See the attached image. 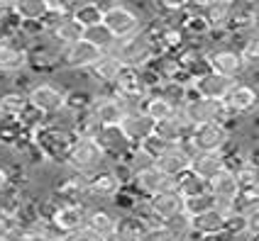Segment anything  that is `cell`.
<instances>
[{
  "label": "cell",
  "instance_id": "6da1fadb",
  "mask_svg": "<svg viewBox=\"0 0 259 241\" xmlns=\"http://www.w3.org/2000/svg\"><path fill=\"white\" fill-rule=\"evenodd\" d=\"M29 134H32L34 146L39 149L44 163H57V166H64L66 154H69L73 139H76V137L71 134V129L57 127V125H52V122L42 119V122L32 129Z\"/></svg>",
  "mask_w": 259,
  "mask_h": 241
},
{
  "label": "cell",
  "instance_id": "7a4b0ae2",
  "mask_svg": "<svg viewBox=\"0 0 259 241\" xmlns=\"http://www.w3.org/2000/svg\"><path fill=\"white\" fill-rule=\"evenodd\" d=\"M113 51L120 56V61H122L125 66H132V69L147 66V64L159 54L154 42L149 39V34H147L144 29H137L135 34H130L125 39H117Z\"/></svg>",
  "mask_w": 259,
  "mask_h": 241
},
{
  "label": "cell",
  "instance_id": "3957f363",
  "mask_svg": "<svg viewBox=\"0 0 259 241\" xmlns=\"http://www.w3.org/2000/svg\"><path fill=\"white\" fill-rule=\"evenodd\" d=\"M181 114L186 117V122L193 125H205V122H225L228 119V110L223 105V100H210V98H201L191 90L188 85V98L181 105Z\"/></svg>",
  "mask_w": 259,
  "mask_h": 241
},
{
  "label": "cell",
  "instance_id": "277c9868",
  "mask_svg": "<svg viewBox=\"0 0 259 241\" xmlns=\"http://www.w3.org/2000/svg\"><path fill=\"white\" fill-rule=\"evenodd\" d=\"M103 163H108V161H105V154L96 139H73L71 149L66 154V161H64L66 168H71L73 173H81V175L103 166Z\"/></svg>",
  "mask_w": 259,
  "mask_h": 241
},
{
  "label": "cell",
  "instance_id": "5b68a950",
  "mask_svg": "<svg viewBox=\"0 0 259 241\" xmlns=\"http://www.w3.org/2000/svg\"><path fill=\"white\" fill-rule=\"evenodd\" d=\"M83 178V190H86V200H108L120 190V178L115 175V170L110 163H103L98 168L88 170L81 175Z\"/></svg>",
  "mask_w": 259,
  "mask_h": 241
},
{
  "label": "cell",
  "instance_id": "8992f818",
  "mask_svg": "<svg viewBox=\"0 0 259 241\" xmlns=\"http://www.w3.org/2000/svg\"><path fill=\"white\" fill-rule=\"evenodd\" d=\"M232 134L223 122H205V125H193L188 134L186 146L191 151H220Z\"/></svg>",
  "mask_w": 259,
  "mask_h": 241
},
{
  "label": "cell",
  "instance_id": "52a82bcc",
  "mask_svg": "<svg viewBox=\"0 0 259 241\" xmlns=\"http://www.w3.org/2000/svg\"><path fill=\"white\" fill-rule=\"evenodd\" d=\"M101 56H103L101 49L81 37V39L64 44L59 49V66L61 69H71V71H88Z\"/></svg>",
  "mask_w": 259,
  "mask_h": 241
},
{
  "label": "cell",
  "instance_id": "ba28073f",
  "mask_svg": "<svg viewBox=\"0 0 259 241\" xmlns=\"http://www.w3.org/2000/svg\"><path fill=\"white\" fill-rule=\"evenodd\" d=\"M101 22L110 29V34H113L115 39H125L130 34H135L137 29H142L140 15L135 13L130 5H125V3H117L113 8H108V10L103 13Z\"/></svg>",
  "mask_w": 259,
  "mask_h": 241
},
{
  "label": "cell",
  "instance_id": "9c48e42d",
  "mask_svg": "<svg viewBox=\"0 0 259 241\" xmlns=\"http://www.w3.org/2000/svg\"><path fill=\"white\" fill-rule=\"evenodd\" d=\"M86 214H88V205H83V202H57V210L52 214L47 229L52 234H61L64 236V234H69L73 229L83 227L86 224Z\"/></svg>",
  "mask_w": 259,
  "mask_h": 241
},
{
  "label": "cell",
  "instance_id": "30bf717a",
  "mask_svg": "<svg viewBox=\"0 0 259 241\" xmlns=\"http://www.w3.org/2000/svg\"><path fill=\"white\" fill-rule=\"evenodd\" d=\"M103 88H105L103 93H96V100H93V105H91V114L98 119V125H101V127L120 125L127 110H125L122 100L113 93V88H110V85H103Z\"/></svg>",
  "mask_w": 259,
  "mask_h": 241
},
{
  "label": "cell",
  "instance_id": "8fae6325",
  "mask_svg": "<svg viewBox=\"0 0 259 241\" xmlns=\"http://www.w3.org/2000/svg\"><path fill=\"white\" fill-rule=\"evenodd\" d=\"M27 105L39 114H54L64 107V90L54 83H34L27 90Z\"/></svg>",
  "mask_w": 259,
  "mask_h": 241
},
{
  "label": "cell",
  "instance_id": "7c38bea8",
  "mask_svg": "<svg viewBox=\"0 0 259 241\" xmlns=\"http://www.w3.org/2000/svg\"><path fill=\"white\" fill-rule=\"evenodd\" d=\"M205 64L208 71H215L220 76H230V78H240L245 73L242 58L232 46H215L205 54Z\"/></svg>",
  "mask_w": 259,
  "mask_h": 241
},
{
  "label": "cell",
  "instance_id": "4fadbf2b",
  "mask_svg": "<svg viewBox=\"0 0 259 241\" xmlns=\"http://www.w3.org/2000/svg\"><path fill=\"white\" fill-rule=\"evenodd\" d=\"M257 27V0H228V32H249Z\"/></svg>",
  "mask_w": 259,
  "mask_h": 241
},
{
  "label": "cell",
  "instance_id": "5bb4252c",
  "mask_svg": "<svg viewBox=\"0 0 259 241\" xmlns=\"http://www.w3.org/2000/svg\"><path fill=\"white\" fill-rule=\"evenodd\" d=\"M223 105L230 114H237V117H245V114L254 112L257 110V90L249 83H242L240 78L235 81L228 95L223 98Z\"/></svg>",
  "mask_w": 259,
  "mask_h": 241
},
{
  "label": "cell",
  "instance_id": "9a60e30c",
  "mask_svg": "<svg viewBox=\"0 0 259 241\" xmlns=\"http://www.w3.org/2000/svg\"><path fill=\"white\" fill-rule=\"evenodd\" d=\"M237 78H230V76H220L215 71H205L201 76H196L191 81V90L201 98H210V100H223L228 95L232 85H235Z\"/></svg>",
  "mask_w": 259,
  "mask_h": 241
},
{
  "label": "cell",
  "instance_id": "2e32d148",
  "mask_svg": "<svg viewBox=\"0 0 259 241\" xmlns=\"http://www.w3.org/2000/svg\"><path fill=\"white\" fill-rule=\"evenodd\" d=\"M96 142L101 144V149H103V154H105V161H108V163H117L120 158L125 156V151L132 146V144L125 139L120 125L101 127L98 134H96Z\"/></svg>",
  "mask_w": 259,
  "mask_h": 241
},
{
  "label": "cell",
  "instance_id": "e0dca14e",
  "mask_svg": "<svg viewBox=\"0 0 259 241\" xmlns=\"http://www.w3.org/2000/svg\"><path fill=\"white\" fill-rule=\"evenodd\" d=\"M147 207H149V214H152V222H164L166 217L184 210V198L174 188H166V190H161L157 195H149L147 198Z\"/></svg>",
  "mask_w": 259,
  "mask_h": 241
},
{
  "label": "cell",
  "instance_id": "ac0fdd59",
  "mask_svg": "<svg viewBox=\"0 0 259 241\" xmlns=\"http://www.w3.org/2000/svg\"><path fill=\"white\" fill-rule=\"evenodd\" d=\"M154 134H159L169 146H179V144L188 142L191 134V125L186 122V117L181 114V110H176L171 117H164L154 125Z\"/></svg>",
  "mask_w": 259,
  "mask_h": 241
},
{
  "label": "cell",
  "instance_id": "d6986e66",
  "mask_svg": "<svg viewBox=\"0 0 259 241\" xmlns=\"http://www.w3.org/2000/svg\"><path fill=\"white\" fill-rule=\"evenodd\" d=\"M130 183L137 188V193H140L142 198H149V195H157V193L166 190V188H174V180L169 175H164L154 163L147 166V168H142L140 173H135Z\"/></svg>",
  "mask_w": 259,
  "mask_h": 241
},
{
  "label": "cell",
  "instance_id": "ffe728a7",
  "mask_svg": "<svg viewBox=\"0 0 259 241\" xmlns=\"http://www.w3.org/2000/svg\"><path fill=\"white\" fill-rule=\"evenodd\" d=\"M154 125H157V122H154L152 117H147L142 110H127L125 117H122V122H120V129H122L125 139H127L132 146H137L144 137H149V134L154 132Z\"/></svg>",
  "mask_w": 259,
  "mask_h": 241
},
{
  "label": "cell",
  "instance_id": "44dd1931",
  "mask_svg": "<svg viewBox=\"0 0 259 241\" xmlns=\"http://www.w3.org/2000/svg\"><path fill=\"white\" fill-rule=\"evenodd\" d=\"M27 66V44H22L17 37L0 42V71L17 73Z\"/></svg>",
  "mask_w": 259,
  "mask_h": 241
},
{
  "label": "cell",
  "instance_id": "7402d4cb",
  "mask_svg": "<svg viewBox=\"0 0 259 241\" xmlns=\"http://www.w3.org/2000/svg\"><path fill=\"white\" fill-rule=\"evenodd\" d=\"M223 224H225V214L215 210V207H210V210H205L201 214H193L188 241H201L205 236H210V234H218V231H223Z\"/></svg>",
  "mask_w": 259,
  "mask_h": 241
},
{
  "label": "cell",
  "instance_id": "603a6c76",
  "mask_svg": "<svg viewBox=\"0 0 259 241\" xmlns=\"http://www.w3.org/2000/svg\"><path fill=\"white\" fill-rule=\"evenodd\" d=\"M188 158H191V149H188L186 144L166 146V151L159 158H154V166H157L164 175L174 178L176 173H181L184 168H188Z\"/></svg>",
  "mask_w": 259,
  "mask_h": 241
},
{
  "label": "cell",
  "instance_id": "cb8c5ba5",
  "mask_svg": "<svg viewBox=\"0 0 259 241\" xmlns=\"http://www.w3.org/2000/svg\"><path fill=\"white\" fill-rule=\"evenodd\" d=\"M188 168L193 170L196 175H201L203 180L208 183L215 173H220V170L225 168V163H223L220 151H191Z\"/></svg>",
  "mask_w": 259,
  "mask_h": 241
},
{
  "label": "cell",
  "instance_id": "d4e9b609",
  "mask_svg": "<svg viewBox=\"0 0 259 241\" xmlns=\"http://www.w3.org/2000/svg\"><path fill=\"white\" fill-rule=\"evenodd\" d=\"M81 34H83V27L73 20L71 15H59L57 20L52 22V27L47 29V37H49L52 42H57L59 46L81 39Z\"/></svg>",
  "mask_w": 259,
  "mask_h": 241
},
{
  "label": "cell",
  "instance_id": "484cf974",
  "mask_svg": "<svg viewBox=\"0 0 259 241\" xmlns=\"http://www.w3.org/2000/svg\"><path fill=\"white\" fill-rule=\"evenodd\" d=\"M122 61L117 56L115 51H103V56L88 69V73L98 81L101 85H113V81L117 78V73L122 71Z\"/></svg>",
  "mask_w": 259,
  "mask_h": 241
},
{
  "label": "cell",
  "instance_id": "4316f807",
  "mask_svg": "<svg viewBox=\"0 0 259 241\" xmlns=\"http://www.w3.org/2000/svg\"><path fill=\"white\" fill-rule=\"evenodd\" d=\"M208 193L215 200H235L240 193V183L235 178V173L228 168H223L208 180Z\"/></svg>",
  "mask_w": 259,
  "mask_h": 241
},
{
  "label": "cell",
  "instance_id": "83f0119b",
  "mask_svg": "<svg viewBox=\"0 0 259 241\" xmlns=\"http://www.w3.org/2000/svg\"><path fill=\"white\" fill-rule=\"evenodd\" d=\"M115 224H117V212L115 210H105V207H88V214H86V227H91L96 234H110L115 231Z\"/></svg>",
  "mask_w": 259,
  "mask_h": 241
},
{
  "label": "cell",
  "instance_id": "f1b7e54d",
  "mask_svg": "<svg viewBox=\"0 0 259 241\" xmlns=\"http://www.w3.org/2000/svg\"><path fill=\"white\" fill-rule=\"evenodd\" d=\"M171 180H174V190H176L181 198L198 195V193H203V190H208V183L203 180L201 175H196L191 168H184L181 173H176Z\"/></svg>",
  "mask_w": 259,
  "mask_h": 241
},
{
  "label": "cell",
  "instance_id": "f546056e",
  "mask_svg": "<svg viewBox=\"0 0 259 241\" xmlns=\"http://www.w3.org/2000/svg\"><path fill=\"white\" fill-rule=\"evenodd\" d=\"M13 13L20 22H42L49 8L44 0H15Z\"/></svg>",
  "mask_w": 259,
  "mask_h": 241
},
{
  "label": "cell",
  "instance_id": "4dcf8cb0",
  "mask_svg": "<svg viewBox=\"0 0 259 241\" xmlns=\"http://www.w3.org/2000/svg\"><path fill=\"white\" fill-rule=\"evenodd\" d=\"M152 222H147L144 217H137V214L132 212H120L117 214V224H115V231H120L122 236H127L132 241H140L147 227H149Z\"/></svg>",
  "mask_w": 259,
  "mask_h": 241
},
{
  "label": "cell",
  "instance_id": "1f68e13d",
  "mask_svg": "<svg viewBox=\"0 0 259 241\" xmlns=\"http://www.w3.org/2000/svg\"><path fill=\"white\" fill-rule=\"evenodd\" d=\"M140 110H142L147 117H152L154 122L164 119V117H171V114L176 112V107H174V105L164 98V95H159V93H149V95L142 100Z\"/></svg>",
  "mask_w": 259,
  "mask_h": 241
},
{
  "label": "cell",
  "instance_id": "d6a6232c",
  "mask_svg": "<svg viewBox=\"0 0 259 241\" xmlns=\"http://www.w3.org/2000/svg\"><path fill=\"white\" fill-rule=\"evenodd\" d=\"M25 110H27V93L25 90L10 88V90L0 93V117H5V114L20 117Z\"/></svg>",
  "mask_w": 259,
  "mask_h": 241
},
{
  "label": "cell",
  "instance_id": "836d02e7",
  "mask_svg": "<svg viewBox=\"0 0 259 241\" xmlns=\"http://www.w3.org/2000/svg\"><path fill=\"white\" fill-rule=\"evenodd\" d=\"M27 132L29 129H25V125L20 122V117H13V114L0 117V146L13 149L15 142H17L22 134H27Z\"/></svg>",
  "mask_w": 259,
  "mask_h": 241
},
{
  "label": "cell",
  "instance_id": "e575fe53",
  "mask_svg": "<svg viewBox=\"0 0 259 241\" xmlns=\"http://www.w3.org/2000/svg\"><path fill=\"white\" fill-rule=\"evenodd\" d=\"M86 42H91L93 46H98L101 51H113L115 49L117 39L110 34V29L105 27L103 22H98V25H91V27H83V34H81Z\"/></svg>",
  "mask_w": 259,
  "mask_h": 241
},
{
  "label": "cell",
  "instance_id": "d590c367",
  "mask_svg": "<svg viewBox=\"0 0 259 241\" xmlns=\"http://www.w3.org/2000/svg\"><path fill=\"white\" fill-rule=\"evenodd\" d=\"M203 15V20L208 22L210 29H225V22H228V0H218V3H208L198 8Z\"/></svg>",
  "mask_w": 259,
  "mask_h": 241
},
{
  "label": "cell",
  "instance_id": "8d00e7d4",
  "mask_svg": "<svg viewBox=\"0 0 259 241\" xmlns=\"http://www.w3.org/2000/svg\"><path fill=\"white\" fill-rule=\"evenodd\" d=\"M81 25V27H91V25H98L103 17V10H98L91 0H76V5H73V10L69 13Z\"/></svg>",
  "mask_w": 259,
  "mask_h": 241
},
{
  "label": "cell",
  "instance_id": "74e56055",
  "mask_svg": "<svg viewBox=\"0 0 259 241\" xmlns=\"http://www.w3.org/2000/svg\"><path fill=\"white\" fill-rule=\"evenodd\" d=\"M93 100H96V93H91L86 88H76V90L64 93V107L71 110V112H88Z\"/></svg>",
  "mask_w": 259,
  "mask_h": 241
},
{
  "label": "cell",
  "instance_id": "f35d334b",
  "mask_svg": "<svg viewBox=\"0 0 259 241\" xmlns=\"http://www.w3.org/2000/svg\"><path fill=\"white\" fill-rule=\"evenodd\" d=\"M161 224H164L166 231L174 236V241H188V236H191V217H188L184 210L171 214V217H166Z\"/></svg>",
  "mask_w": 259,
  "mask_h": 241
},
{
  "label": "cell",
  "instance_id": "ab89813d",
  "mask_svg": "<svg viewBox=\"0 0 259 241\" xmlns=\"http://www.w3.org/2000/svg\"><path fill=\"white\" fill-rule=\"evenodd\" d=\"M213 205H215V198H213L208 190H203L198 195L184 198V212H186L188 217H193V214H201V212H205V210H210Z\"/></svg>",
  "mask_w": 259,
  "mask_h": 241
},
{
  "label": "cell",
  "instance_id": "60d3db41",
  "mask_svg": "<svg viewBox=\"0 0 259 241\" xmlns=\"http://www.w3.org/2000/svg\"><path fill=\"white\" fill-rule=\"evenodd\" d=\"M223 231L232 236V239H242V234L247 231V217L242 212H228L225 214V224H223Z\"/></svg>",
  "mask_w": 259,
  "mask_h": 241
},
{
  "label": "cell",
  "instance_id": "b9f144b4",
  "mask_svg": "<svg viewBox=\"0 0 259 241\" xmlns=\"http://www.w3.org/2000/svg\"><path fill=\"white\" fill-rule=\"evenodd\" d=\"M137 146L142 149L144 156H149V158H152V163H154V158L161 156V154L166 151V146H169V144L164 142L159 134H154V132H152V134H149V137H144V139L137 144Z\"/></svg>",
  "mask_w": 259,
  "mask_h": 241
},
{
  "label": "cell",
  "instance_id": "7bdbcfd3",
  "mask_svg": "<svg viewBox=\"0 0 259 241\" xmlns=\"http://www.w3.org/2000/svg\"><path fill=\"white\" fill-rule=\"evenodd\" d=\"M237 54H240V58H242V66L247 69H254L259 61V39L257 37H249L240 49H237Z\"/></svg>",
  "mask_w": 259,
  "mask_h": 241
},
{
  "label": "cell",
  "instance_id": "ee69618b",
  "mask_svg": "<svg viewBox=\"0 0 259 241\" xmlns=\"http://www.w3.org/2000/svg\"><path fill=\"white\" fill-rule=\"evenodd\" d=\"M152 5L157 8V15H169V13H181V10L191 8L193 0H152Z\"/></svg>",
  "mask_w": 259,
  "mask_h": 241
},
{
  "label": "cell",
  "instance_id": "f6af8a7d",
  "mask_svg": "<svg viewBox=\"0 0 259 241\" xmlns=\"http://www.w3.org/2000/svg\"><path fill=\"white\" fill-rule=\"evenodd\" d=\"M235 178H237L240 188H254V185H259V170H257V166L247 163L240 170H235Z\"/></svg>",
  "mask_w": 259,
  "mask_h": 241
},
{
  "label": "cell",
  "instance_id": "bcb514c9",
  "mask_svg": "<svg viewBox=\"0 0 259 241\" xmlns=\"http://www.w3.org/2000/svg\"><path fill=\"white\" fill-rule=\"evenodd\" d=\"M20 222L15 219L13 214L0 212V239H15L20 234Z\"/></svg>",
  "mask_w": 259,
  "mask_h": 241
},
{
  "label": "cell",
  "instance_id": "7dc6e473",
  "mask_svg": "<svg viewBox=\"0 0 259 241\" xmlns=\"http://www.w3.org/2000/svg\"><path fill=\"white\" fill-rule=\"evenodd\" d=\"M140 241H174V236L166 231V227L161 222H152L147 227V231L140 236Z\"/></svg>",
  "mask_w": 259,
  "mask_h": 241
},
{
  "label": "cell",
  "instance_id": "c3c4849f",
  "mask_svg": "<svg viewBox=\"0 0 259 241\" xmlns=\"http://www.w3.org/2000/svg\"><path fill=\"white\" fill-rule=\"evenodd\" d=\"M64 241H103V236L83 224V227H78V229H73V231H69V234H64Z\"/></svg>",
  "mask_w": 259,
  "mask_h": 241
},
{
  "label": "cell",
  "instance_id": "681fc988",
  "mask_svg": "<svg viewBox=\"0 0 259 241\" xmlns=\"http://www.w3.org/2000/svg\"><path fill=\"white\" fill-rule=\"evenodd\" d=\"M49 13H59V15H69L76 5V0H44Z\"/></svg>",
  "mask_w": 259,
  "mask_h": 241
},
{
  "label": "cell",
  "instance_id": "f907efd6",
  "mask_svg": "<svg viewBox=\"0 0 259 241\" xmlns=\"http://www.w3.org/2000/svg\"><path fill=\"white\" fill-rule=\"evenodd\" d=\"M91 3H93V5L98 8V10H103V13H105L108 8H113V5H117L120 0H91Z\"/></svg>",
  "mask_w": 259,
  "mask_h": 241
},
{
  "label": "cell",
  "instance_id": "816d5d0a",
  "mask_svg": "<svg viewBox=\"0 0 259 241\" xmlns=\"http://www.w3.org/2000/svg\"><path fill=\"white\" fill-rule=\"evenodd\" d=\"M103 241H132V239L122 236L120 231H110V234H105V236H103Z\"/></svg>",
  "mask_w": 259,
  "mask_h": 241
},
{
  "label": "cell",
  "instance_id": "f5cc1de1",
  "mask_svg": "<svg viewBox=\"0 0 259 241\" xmlns=\"http://www.w3.org/2000/svg\"><path fill=\"white\" fill-rule=\"evenodd\" d=\"M8 185V170H5V166H0V190Z\"/></svg>",
  "mask_w": 259,
  "mask_h": 241
},
{
  "label": "cell",
  "instance_id": "db71d44e",
  "mask_svg": "<svg viewBox=\"0 0 259 241\" xmlns=\"http://www.w3.org/2000/svg\"><path fill=\"white\" fill-rule=\"evenodd\" d=\"M242 239H245V241H257L259 239V231H245V234H242Z\"/></svg>",
  "mask_w": 259,
  "mask_h": 241
},
{
  "label": "cell",
  "instance_id": "11a10c76",
  "mask_svg": "<svg viewBox=\"0 0 259 241\" xmlns=\"http://www.w3.org/2000/svg\"><path fill=\"white\" fill-rule=\"evenodd\" d=\"M47 241H64V236H61V234H49Z\"/></svg>",
  "mask_w": 259,
  "mask_h": 241
}]
</instances>
